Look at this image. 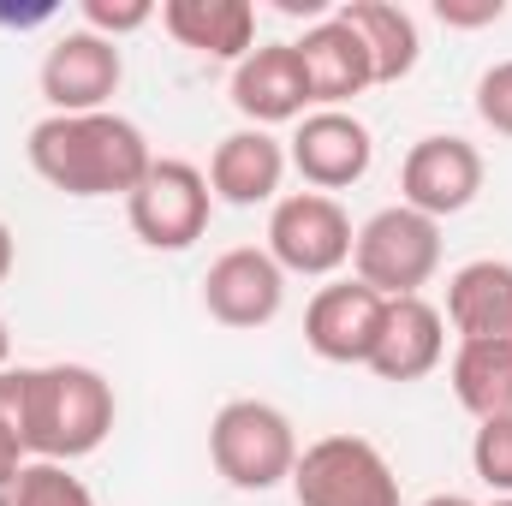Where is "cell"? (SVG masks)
<instances>
[{"label":"cell","mask_w":512,"mask_h":506,"mask_svg":"<svg viewBox=\"0 0 512 506\" xmlns=\"http://www.w3.org/2000/svg\"><path fill=\"white\" fill-rule=\"evenodd\" d=\"M0 405L24 441L30 459H90L120 417L114 381L90 364H36V370H0Z\"/></svg>","instance_id":"1"},{"label":"cell","mask_w":512,"mask_h":506,"mask_svg":"<svg viewBox=\"0 0 512 506\" xmlns=\"http://www.w3.org/2000/svg\"><path fill=\"white\" fill-rule=\"evenodd\" d=\"M24 161L60 197H131L155 149L126 114H48L24 137Z\"/></svg>","instance_id":"2"},{"label":"cell","mask_w":512,"mask_h":506,"mask_svg":"<svg viewBox=\"0 0 512 506\" xmlns=\"http://www.w3.org/2000/svg\"><path fill=\"white\" fill-rule=\"evenodd\" d=\"M298 453L304 447L292 435V417L268 399H227L209 423V459L245 495H268V489L292 483Z\"/></svg>","instance_id":"3"},{"label":"cell","mask_w":512,"mask_h":506,"mask_svg":"<svg viewBox=\"0 0 512 506\" xmlns=\"http://www.w3.org/2000/svg\"><path fill=\"white\" fill-rule=\"evenodd\" d=\"M352 268L382 298H423V286L441 268V221H429V215H417L405 203H387L358 227Z\"/></svg>","instance_id":"4"},{"label":"cell","mask_w":512,"mask_h":506,"mask_svg":"<svg viewBox=\"0 0 512 506\" xmlns=\"http://www.w3.org/2000/svg\"><path fill=\"white\" fill-rule=\"evenodd\" d=\"M209 215H215L209 173L197 161H179V155H155L149 173L137 179V191L126 197L131 233L149 251H191L209 233Z\"/></svg>","instance_id":"5"},{"label":"cell","mask_w":512,"mask_h":506,"mask_svg":"<svg viewBox=\"0 0 512 506\" xmlns=\"http://www.w3.org/2000/svg\"><path fill=\"white\" fill-rule=\"evenodd\" d=\"M298 506H399V477L387 453L364 435H322L292 465Z\"/></svg>","instance_id":"6"},{"label":"cell","mask_w":512,"mask_h":506,"mask_svg":"<svg viewBox=\"0 0 512 506\" xmlns=\"http://www.w3.org/2000/svg\"><path fill=\"white\" fill-rule=\"evenodd\" d=\"M352 215L340 209V197L322 191H286L268 209V245L262 251L280 262V274H304V280H334L352 262Z\"/></svg>","instance_id":"7"},{"label":"cell","mask_w":512,"mask_h":506,"mask_svg":"<svg viewBox=\"0 0 512 506\" xmlns=\"http://www.w3.org/2000/svg\"><path fill=\"white\" fill-rule=\"evenodd\" d=\"M36 84H42L48 114H108V102L126 84V54H120V42L78 24V30H60L48 42Z\"/></svg>","instance_id":"8"},{"label":"cell","mask_w":512,"mask_h":506,"mask_svg":"<svg viewBox=\"0 0 512 506\" xmlns=\"http://www.w3.org/2000/svg\"><path fill=\"white\" fill-rule=\"evenodd\" d=\"M477 191H483V155H477V143H465L453 131L417 137L399 161V203L429 221L465 215L477 203Z\"/></svg>","instance_id":"9"},{"label":"cell","mask_w":512,"mask_h":506,"mask_svg":"<svg viewBox=\"0 0 512 506\" xmlns=\"http://www.w3.org/2000/svg\"><path fill=\"white\" fill-rule=\"evenodd\" d=\"M286 161L298 167V179L310 191L334 197L376 167V137L352 108H310L286 137Z\"/></svg>","instance_id":"10"},{"label":"cell","mask_w":512,"mask_h":506,"mask_svg":"<svg viewBox=\"0 0 512 506\" xmlns=\"http://www.w3.org/2000/svg\"><path fill=\"white\" fill-rule=\"evenodd\" d=\"M203 310L221 322V328H268L280 310H286V274L280 262L262 251V245H233L209 262L203 274Z\"/></svg>","instance_id":"11"},{"label":"cell","mask_w":512,"mask_h":506,"mask_svg":"<svg viewBox=\"0 0 512 506\" xmlns=\"http://www.w3.org/2000/svg\"><path fill=\"white\" fill-rule=\"evenodd\" d=\"M387 298L370 292L358 274L352 280H328L310 304H304V346L322 364H370L376 334H382Z\"/></svg>","instance_id":"12"},{"label":"cell","mask_w":512,"mask_h":506,"mask_svg":"<svg viewBox=\"0 0 512 506\" xmlns=\"http://www.w3.org/2000/svg\"><path fill=\"white\" fill-rule=\"evenodd\" d=\"M227 96L245 114V126H262V131L298 126L310 114V84H304V66H298L292 42H262V48H251L233 66Z\"/></svg>","instance_id":"13"},{"label":"cell","mask_w":512,"mask_h":506,"mask_svg":"<svg viewBox=\"0 0 512 506\" xmlns=\"http://www.w3.org/2000/svg\"><path fill=\"white\" fill-rule=\"evenodd\" d=\"M292 54H298V66H304L310 108H346V102H358L364 90H376L370 54H364L358 30H352L340 12L316 18V24L292 42Z\"/></svg>","instance_id":"14"},{"label":"cell","mask_w":512,"mask_h":506,"mask_svg":"<svg viewBox=\"0 0 512 506\" xmlns=\"http://www.w3.org/2000/svg\"><path fill=\"white\" fill-rule=\"evenodd\" d=\"M286 143L262 126H239L227 131L209 155V191L215 203H233V209H256V203H280V179H286Z\"/></svg>","instance_id":"15"},{"label":"cell","mask_w":512,"mask_h":506,"mask_svg":"<svg viewBox=\"0 0 512 506\" xmlns=\"http://www.w3.org/2000/svg\"><path fill=\"white\" fill-rule=\"evenodd\" d=\"M447 358V316L429 298H387L382 334L364 370H376L382 381H423L429 370H441Z\"/></svg>","instance_id":"16"},{"label":"cell","mask_w":512,"mask_h":506,"mask_svg":"<svg viewBox=\"0 0 512 506\" xmlns=\"http://www.w3.org/2000/svg\"><path fill=\"white\" fill-rule=\"evenodd\" d=\"M161 30L203 60L239 66L256 48V6L251 0H161Z\"/></svg>","instance_id":"17"},{"label":"cell","mask_w":512,"mask_h":506,"mask_svg":"<svg viewBox=\"0 0 512 506\" xmlns=\"http://www.w3.org/2000/svg\"><path fill=\"white\" fill-rule=\"evenodd\" d=\"M459 340H501L512 346V262L477 256L447 280V310Z\"/></svg>","instance_id":"18"},{"label":"cell","mask_w":512,"mask_h":506,"mask_svg":"<svg viewBox=\"0 0 512 506\" xmlns=\"http://www.w3.org/2000/svg\"><path fill=\"white\" fill-rule=\"evenodd\" d=\"M334 12L358 30L376 84H405V78L417 72L423 36H417V18H411L405 6H393V0H346V6H334Z\"/></svg>","instance_id":"19"},{"label":"cell","mask_w":512,"mask_h":506,"mask_svg":"<svg viewBox=\"0 0 512 506\" xmlns=\"http://www.w3.org/2000/svg\"><path fill=\"white\" fill-rule=\"evenodd\" d=\"M447 381H453V399L477 423L512 417V346H501V340H459V352L447 364Z\"/></svg>","instance_id":"20"},{"label":"cell","mask_w":512,"mask_h":506,"mask_svg":"<svg viewBox=\"0 0 512 506\" xmlns=\"http://www.w3.org/2000/svg\"><path fill=\"white\" fill-rule=\"evenodd\" d=\"M0 506H96V495H90L84 477H72V465L24 459V465L0 483Z\"/></svg>","instance_id":"21"},{"label":"cell","mask_w":512,"mask_h":506,"mask_svg":"<svg viewBox=\"0 0 512 506\" xmlns=\"http://www.w3.org/2000/svg\"><path fill=\"white\" fill-rule=\"evenodd\" d=\"M471 471H477L495 495H512V417L477 423V435H471Z\"/></svg>","instance_id":"22"},{"label":"cell","mask_w":512,"mask_h":506,"mask_svg":"<svg viewBox=\"0 0 512 506\" xmlns=\"http://www.w3.org/2000/svg\"><path fill=\"white\" fill-rule=\"evenodd\" d=\"M155 12H161V6H149V0H84V30L120 42V36H131V30H143Z\"/></svg>","instance_id":"23"},{"label":"cell","mask_w":512,"mask_h":506,"mask_svg":"<svg viewBox=\"0 0 512 506\" xmlns=\"http://www.w3.org/2000/svg\"><path fill=\"white\" fill-rule=\"evenodd\" d=\"M477 120L489 131H501V137H512V60H495L477 78Z\"/></svg>","instance_id":"24"},{"label":"cell","mask_w":512,"mask_h":506,"mask_svg":"<svg viewBox=\"0 0 512 506\" xmlns=\"http://www.w3.org/2000/svg\"><path fill=\"white\" fill-rule=\"evenodd\" d=\"M435 18H441V24H453V30H483V24H501V18H507V0H477V6L435 0Z\"/></svg>","instance_id":"25"},{"label":"cell","mask_w":512,"mask_h":506,"mask_svg":"<svg viewBox=\"0 0 512 506\" xmlns=\"http://www.w3.org/2000/svg\"><path fill=\"white\" fill-rule=\"evenodd\" d=\"M30 453H24V441H18V429H12V417H6V405H0V483L24 465Z\"/></svg>","instance_id":"26"},{"label":"cell","mask_w":512,"mask_h":506,"mask_svg":"<svg viewBox=\"0 0 512 506\" xmlns=\"http://www.w3.org/2000/svg\"><path fill=\"white\" fill-rule=\"evenodd\" d=\"M12 256H18V245H12V227L0 221V286H6V274H12Z\"/></svg>","instance_id":"27"},{"label":"cell","mask_w":512,"mask_h":506,"mask_svg":"<svg viewBox=\"0 0 512 506\" xmlns=\"http://www.w3.org/2000/svg\"><path fill=\"white\" fill-rule=\"evenodd\" d=\"M423 506H477V501H465V495H429Z\"/></svg>","instance_id":"28"},{"label":"cell","mask_w":512,"mask_h":506,"mask_svg":"<svg viewBox=\"0 0 512 506\" xmlns=\"http://www.w3.org/2000/svg\"><path fill=\"white\" fill-rule=\"evenodd\" d=\"M6 358H12V334H6V322H0V370H6Z\"/></svg>","instance_id":"29"},{"label":"cell","mask_w":512,"mask_h":506,"mask_svg":"<svg viewBox=\"0 0 512 506\" xmlns=\"http://www.w3.org/2000/svg\"><path fill=\"white\" fill-rule=\"evenodd\" d=\"M489 506H512V495H495V501H489Z\"/></svg>","instance_id":"30"}]
</instances>
